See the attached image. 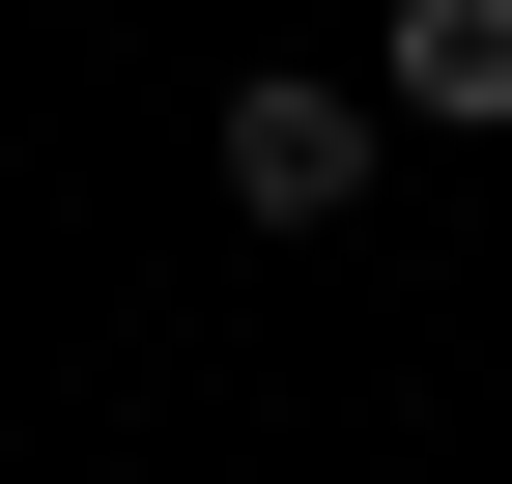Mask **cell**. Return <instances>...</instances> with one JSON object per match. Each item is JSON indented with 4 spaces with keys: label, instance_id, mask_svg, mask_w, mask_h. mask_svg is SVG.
Wrapping results in <instances>:
<instances>
[{
    "label": "cell",
    "instance_id": "obj_1",
    "mask_svg": "<svg viewBox=\"0 0 512 484\" xmlns=\"http://www.w3.org/2000/svg\"><path fill=\"white\" fill-rule=\"evenodd\" d=\"M342 200H370V114L313 86V57H256L228 86V228H342Z\"/></svg>",
    "mask_w": 512,
    "mask_h": 484
},
{
    "label": "cell",
    "instance_id": "obj_2",
    "mask_svg": "<svg viewBox=\"0 0 512 484\" xmlns=\"http://www.w3.org/2000/svg\"><path fill=\"white\" fill-rule=\"evenodd\" d=\"M370 86H399V114H512V0H399Z\"/></svg>",
    "mask_w": 512,
    "mask_h": 484
}]
</instances>
